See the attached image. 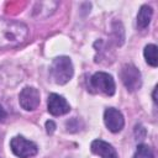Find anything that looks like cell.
Masks as SVG:
<instances>
[{"label":"cell","instance_id":"8fae6325","mask_svg":"<svg viewBox=\"0 0 158 158\" xmlns=\"http://www.w3.org/2000/svg\"><path fill=\"white\" fill-rule=\"evenodd\" d=\"M146 62L152 65V67H157L158 65V59H157V46L156 44H147L144 47L143 51Z\"/></svg>","mask_w":158,"mask_h":158},{"label":"cell","instance_id":"ba28073f","mask_svg":"<svg viewBox=\"0 0 158 158\" xmlns=\"http://www.w3.org/2000/svg\"><path fill=\"white\" fill-rule=\"evenodd\" d=\"M47 109L48 112L53 116H60V115H65L69 112L70 106L68 104V101L58 95V94H51L48 96V101H47Z\"/></svg>","mask_w":158,"mask_h":158},{"label":"cell","instance_id":"30bf717a","mask_svg":"<svg viewBox=\"0 0 158 158\" xmlns=\"http://www.w3.org/2000/svg\"><path fill=\"white\" fill-rule=\"evenodd\" d=\"M152 14H153V10L151 6L148 5H142L138 14H137V26L138 28L143 30L146 28L149 22H151V19H152Z\"/></svg>","mask_w":158,"mask_h":158},{"label":"cell","instance_id":"5bb4252c","mask_svg":"<svg viewBox=\"0 0 158 158\" xmlns=\"http://www.w3.org/2000/svg\"><path fill=\"white\" fill-rule=\"evenodd\" d=\"M6 115H7V114H6V111H5V110H4V107L0 105V121H4V120L6 118Z\"/></svg>","mask_w":158,"mask_h":158},{"label":"cell","instance_id":"5b68a950","mask_svg":"<svg viewBox=\"0 0 158 158\" xmlns=\"http://www.w3.org/2000/svg\"><path fill=\"white\" fill-rule=\"evenodd\" d=\"M10 147H11V151L14 152V154L17 156L19 158H30V157L35 156L38 151L36 143L23 138L22 136L14 137L10 142Z\"/></svg>","mask_w":158,"mask_h":158},{"label":"cell","instance_id":"6da1fadb","mask_svg":"<svg viewBox=\"0 0 158 158\" xmlns=\"http://www.w3.org/2000/svg\"><path fill=\"white\" fill-rule=\"evenodd\" d=\"M28 37V27L20 21L0 19V48L22 44Z\"/></svg>","mask_w":158,"mask_h":158},{"label":"cell","instance_id":"4fadbf2b","mask_svg":"<svg viewBox=\"0 0 158 158\" xmlns=\"http://www.w3.org/2000/svg\"><path fill=\"white\" fill-rule=\"evenodd\" d=\"M46 131H47L48 135H52L56 131V123L52 120H49V121L46 122Z\"/></svg>","mask_w":158,"mask_h":158},{"label":"cell","instance_id":"7a4b0ae2","mask_svg":"<svg viewBox=\"0 0 158 158\" xmlns=\"http://www.w3.org/2000/svg\"><path fill=\"white\" fill-rule=\"evenodd\" d=\"M49 73H51V77L54 83H57L59 85L68 83L72 79L73 73H74L70 58L62 56V57H57L56 59H53Z\"/></svg>","mask_w":158,"mask_h":158},{"label":"cell","instance_id":"8992f818","mask_svg":"<svg viewBox=\"0 0 158 158\" xmlns=\"http://www.w3.org/2000/svg\"><path fill=\"white\" fill-rule=\"evenodd\" d=\"M41 101L40 91L33 86H26L21 90L19 95V102L21 107L26 111H32L38 107Z\"/></svg>","mask_w":158,"mask_h":158},{"label":"cell","instance_id":"7c38bea8","mask_svg":"<svg viewBox=\"0 0 158 158\" xmlns=\"http://www.w3.org/2000/svg\"><path fill=\"white\" fill-rule=\"evenodd\" d=\"M133 158H154L153 151L147 144H139L135 152Z\"/></svg>","mask_w":158,"mask_h":158},{"label":"cell","instance_id":"52a82bcc","mask_svg":"<svg viewBox=\"0 0 158 158\" xmlns=\"http://www.w3.org/2000/svg\"><path fill=\"white\" fill-rule=\"evenodd\" d=\"M104 122H105L106 127L114 133L120 132L123 128V125H125V120H123L122 114L117 109H114V107H109V109L105 110Z\"/></svg>","mask_w":158,"mask_h":158},{"label":"cell","instance_id":"277c9868","mask_svg":"<svg viewBox=\"0 0 158 158\" xmlns=\"http://www.w3.org/2000/svg\"><path fill=\"white\" fill-rule=\"evenodd\" d=\"M90 84L94 89H96L98 91H100L107 96H112L116 90L114 78L109 73H105V72L95 73L90 78Z\"/></svg>","mask_w":158,"mask_h":158},{"label":"cell","instance_id":"3957f363","mask_svg":"<svg viewBox=\"0 0 158 158\" xmlns=\"http://www.w3.org/2000/svg\"><path fill=\"white\" fill-rule=\"evenodd\" d=\"M121 80L126 89L128 91H136L137 89L141 88L142 85V77L141 72L138 70L137 67H135L131 63H127L122 67L121 69Z\"/></svg>","mask_w":158,"mask_h":158},{"label":"cell","instance_id":"9c48e42d","mask_svg":"<svg viewBox=\"0 0 158 158\" xmlns=\"http://www.w3.org/2000/svg\"><path fill=\"white\" fill-rule=\"evenodd\" d=\"M90 148H91V152L93 153L100 156L101 158H118L115 148L110 143H107V142H105L102 139H95V141H93Z\"/></svg>","mask_w":158,"mask_h":158}]
</instances>
